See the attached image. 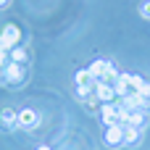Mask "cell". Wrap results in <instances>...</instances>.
Instances as JSON below:
<instances>
[{
	"mask_svg": "<svg viewBox=\"0 0 150 150\" xmlns=\"http://www.w3.org/2000/svg\"><path fill=\"white\" fill-rule=\"evenodd\" d=\"M26 79H29V69L21 66V63H13V61H11V63L3 69V84H8L11 90H18Z\"/></svg>",
	"mask_w": 150,
	"mask_h": 150,
	"instance_id": "1",
	"label": "cell"
},
{
	"mask_svg": "<svg viewBox=\"0 0 150 150\" xmlns=\"http://www.w3.org/2000/svg\"><path fill=\"white\" fill-rule=\"evenodd\" d=\"M100 121L105 127H124L121 124V111H119V103H105L100 108Z\"/></svg>",
	"mask_w": 150,
	"mask_h": 150,
	"instance_id": "2",
	"label": "cell"
},
{
	"mask_svg": "<svg viewBox=\"0 0 150 150\" xmlns=\"http://www.w3.org/2000/svg\"><path fill=\"white\" fill-rule=\"evenodd\" d=\"M137 79H140L137 74H127V71H121V74H119V79H116V95H119V98H124V95L134 92Z\"/></svg>",
	"mask_w": 150,
	"mask_h": 150,
	"instance_id": "3",
	"label": "cell"
},
{
	"mask_svg": "<svg viewBox=\"0 0 150 150\" xmlns=\"http://www.w3.org/2000/svg\"><path fill=\"white\" fill-rule=\"evenodd\" d=\"M0 42H3L5 50H13V47L21 42V29H18L16 24H8V26L0 32Z\"/></svg>",
	"mask_w": 150,
	"mask_h": 150,
	"instance_id": "4",
	"label": "cell"
},
{
	"mask_svg": "<svg viewBox=\"0 0 150 150\" xmlns=\"http://www.w3.org/2000/svg\"><path fill=\"white\" fill-rule=\"evenodd\" d=\"M37 124H40V113L34 108H21L18 111V129L32 132V129H37Z\"/></svg>",
	"mask_w": 150,
	"mask_h": 150,
	"instance_id": "5",
	"label": "cell"
},
{
	"mask_svg": "<svg viewBox=\"0 0 150 150\" xmlns=\"http://www.w3.org/2000/svg\"><path fill=\"white\" fill-rule=\"evenodd\" d=\"M103 145H108V148H124V127H105Z\"/></svg>",
	"mask_w": 150,
	"mask_h": 150,
	"instance_id": "6",
	"label": "cell"
},
{
	"mask_svg": "<svg viewBox=\"0 0 150 150\" xmlns=\"http://www.w3.org/2000/svg\"><path fill=\"white\" fill-rule=\"evenodd\" d=\"M0 129H3V132L18 129V111H16V108H3V111H0Z\"/></svg>",
	"mask_w": 150,
	"mask_h": 150,
	"instance_id": "7",
	"label": "cell"
},
{
	"mask_svg": "<svg viewBox=\"0 0 150 150\" xmlns=\"http://www.w3.org/2000/svg\"><path fill=\"white\" fill-rule=\"evenodd\" d=\"M95 98L105 105V103H116V87H111V84H105V82H95Z\"/></svg>",
	"mask_w": 150,
	"mask_h": 150,
	"instance_id": "8",
	"label": "cell"
},
{
	"mask_svg": "<svg viewBox=\"0 0 150 150\" xmlns=\"http://www.w3.org/2000/svg\"><path fill=\"white\" fill-rule=\"evenodd\" d=\"M111 66H113L111 61H105V58H98V61H92V63H90L87 69H90V74H92V79H95V82H100V79L105 76V71H108Z\"/></svg>",
	"mask_w": 150,
	"mask_h": 150,
	"instance_id": "9",
	"label": "cell"
},
{
	"mask_svg": "<svg viewBox=\"0 0 150 150\" xmlns=\"http://www.w3.org/2000/svg\"><path fill=\"white\" fill-rule=\"evenodd\" d=\"M142 142V129L137 127H124V148H134Z\"/></svg>",
	"mask_w": 150,
	"mask_h": 150,
	"instance_id": "10",
	"label": "cell"
},
{
	"mask_svg": "<svg viewBox=\"0 0 150 150\" xmlns=\"http://www.w3.org/2000/svg\"><path fill=\"white\" fill-rule=\"evenodd\" d=\"M74 84H76V87H95V79H92L90 69H79V71L74 74Z\"/></svg>",
	"mask_w": 150,
	"mask_h": 150,
	"instance_id": "11",
	"label": "cell"
},
{
	"mask_svg": "<svg viewBox=\"0 0 150 150\" xmlns=\"http://www.w3.org/2000/svg\"><path fill=\"white\" fill-rule=\"evenodd\" d=\"M11 61H13V63L26 66V63H29V50H26V47H21V45H16V47L11 50Z\"/></svg>",
	"mask_w": 150,
	"mask_h": 150,
	"instance_id": "12",
	"label": "cell"
},
{
	"mask_svg": "<svg viewBox=\"0 0 150 150\" xmlns=\"http://www.w3.org/2000/svg\"><path fill=\"white\" fill-rule=\"evenodd\" d=\"M82 103H84V111H87L90 116H100V108H103V103H100L95 95H90V98H87V100H82Z\"/></svg>",
	"mask_w": 150,
	"mask_h": 150,
	"instance_id": "13",
	"label": "cell"
},
{
	"mask_svg": "<svg viewBox=\"0 0 150 150\" xmlns=\"http://www.w3.org/2000/svg\"><path fill=\"white\" fill-rule=\"evenodd\" d=\"M134 92H140L142 98H148V100H150V82L140 76V79H137V87H134Z\"/></svg>",
	"mask_w": 150,
	"mask_h": 150,
	"instance_id": "14",
	"label": "cell"
},
{
	"mask_svg": "<svg viewBox=\"0 0 150 150\" xmlns=\"http://www.w3.org/2000/svg\"><path fill=\"white\" fill-rule=\"evenodd\" d=\"M74 95L76 100H87L90 95H95V87H74Z\"/></svg>",
	"mask_w": 150,
	"mask_h": 150,
	"instance_id": "15",
	"label": "cell"
},
{
	"mask_svg": "<svg viewBox=\"0 0 150 150\" xmlns=\"http://www.w3.org/2000/svg\"><path fill=\"white\" fill-rule=\"evenodd\" d=\"M140 16H142V18H150V0H145V3L140 5Z\"/></svg>",
	"mask_w": 150,
	"mask_h": 150,
	"instance_id": "16",
	"label": "cell"
},
{
	"mask_svg": "<svg viewBox=\"0 0 150 150\" xmlns=\"http://www.w3.org/2000/svg\"><path fill=\"white\" fill-rule=\"evenodd\" d=\"M8 8V0H0V11H5Z\"/></svg>",
	"mask_w": 150,
	"mask_h": 150,
	"instance_id": "17",
	"label": "cell"
},
{
	"mask_svg": "<svg viewBox=\"0 0 150 150\" xmlns=\"http://www.w3.org/2000/svg\"><path fill=\"white\" fill-rule=\"evenodd\" d=\"M37 150H53V148H50V145H40Z\"/></svg>",
	"mask_w": 150,
	"mask_h": 150,
	"instance_id": "18",
	"label": "cell"
},
{
	"mask_svg": "<svg viewBox=\"0 0 150 150\" xmlns=\"http://www.w3.org/2000/svg\"><path fill=\"white\" fill-rule=\"evenodd\" d=\"M0 82H3V69H0Z\"/></svg>",
	"mask_w": 150,
	"mask_h": 150,
	"instance_id": "19",
	"label": "cell"
},
{
	"mask_svg": "<svg viewBox=\"0 0 150 150\" xmlns=\"http://www.w3.org/2000/svg\"><path fill=\"white\" fill-rule=\"evenodd\" d=\"M0 47H3V42H0Z\"/></svg>",
	"mask_w": 150,
	"mask_h": 150,
	"instance_id": "20",
	"label": "cell"
}]
</instances>
